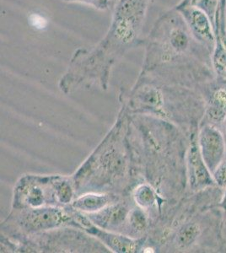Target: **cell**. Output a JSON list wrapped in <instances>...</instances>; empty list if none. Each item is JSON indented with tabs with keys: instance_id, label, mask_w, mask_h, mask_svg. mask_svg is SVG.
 <instances>
[{
	"instance_id": "obj_1",
	"label": "cell",
	"mask_w": 226,
	"mask_h": 253,
	"mask_svg": "<svg viewBox=\"0 0 226 253\" xmlns=\"http://www.w3.org/2000/svg\"><path fill=\"white\" fill-rule=\"evenodd\" d=\"M150 0H118L106 34L89 48L72 55L58 87L65 95L97 86L108 89L115 65L129 52L143 46V26Z\"/></svg>"
},
{
	"instance_id": "obj_2",
	"label": "cell",
	"mask_w": 226,
	"mask_h": 253,
	"mask_svg": "<svg viewBox=\"0 0 226 253\" xmlns=\"http://www.w3.org/2000/svg\"><path fill=\"white\" fill-rule=\"evenodd\" d=\"M140 75L180 85L200 71L213 69L212 53L195 40L174 7L156 19L143 41Z\"/></svg>"
},
{
	"instance_id": "obj_3",
	"label": "cell",
	"mask_w": 226,
	"mask_h": 253,
	"mask_svg": "<svg viewBox=\"0 0 226 253\" xmlns=\"http://www.w3.org/2000/svg\"><path fill=\"white\" fill-rule=\"evenodd\" d=\"M129 114L120 109L105 138L72 174L76 197L87 193L128 195L142 182L129 143Z\"/></svg>"
},
{
	"instance_id": "obj_4",
	"label": "cell",
	"mask_w": 226,
	"mask_h": 253,
	"mask_svg": "<svg viewBox=\"0 0 226 253\" xmlns=\"http://www.w3.org/2000/svg\"><path fill=\"white\" fill-rule=\"evenodd\" d=\"M9 239L14 243L15 253H111L86 230L69 226Z\"/></svg>"
},
{
	"instance_id": "obj_5",
	"label": "cell",
	"mask_w": 226,
	"mask_h": 253,
	"mask_svg": "<svg viewBox=\"0 0 226 253\" xmlns=\"http://www.w3.org/2000/svg\"><path fill=\"white\" fill-rule=\"evenodd\" d=\"M67 226L81 229L76 219V210L71 205L11 209L1 223V234L16 239Z\"/></svg>"
},
{
	"instance_id": "obj_6",
	"label": "cell",
	"mask_w": 226,
	"mask_h": 253,
	"mask_svg": "<svg viewBox=\"0 0 226 253\" xmlns=\"http://www.w3.org/2000/svg\"><path fill=\"white\" fill-rule=\"evenodd\" d=\"M57 175L25 174L16 181L13 190L11 209L58 206L56 181Z\"/></svg>"
},
{
	"instance_id": "obj_7",
	"label": "cell",
	"mask_w": 226,
	"mask_h": 253,
	"mask_svg": "<svg viewBox=\"0 0 226 253\" xmlns=\"http://www.w3.org/2000/svg\"><path fill=\"white\" fill-rule=\"evenodd\" d=\"M78 220L81 229L97 238L102 242L111 253H143L146 245L147 237L135 239L123 234L116 233L103 230L94 225L84 213H79Z\"/></svg>"
},
{
	"instance_id": "obj_8",
	"label": "cell",
	"mask_w": 226,
	"mask_h": 253,
	"mask_svg": "<svg viewBox=\"0 0 226 253\" xmlns=\"http://www.w3.org/2000/svg\"><path fill=\"white\" fill-rule=\"evenodd\" d=\"M135 204L130 194L123 195L100 211L85 215L100 229L124 235L130 211Z\"/></svg>"
},
{
	"instance_id": "obj_9",
	"label": "cell",
	"mask_w": 226,
	"mask_h": 253,
	"mask_svg": "<svg viewBox=\"0 0 226 253\" xmlns=\"http://www.w3.org/2000/svg\"><path fill=\"white\" fill-rule=\"evenodd\" d=\"M198 144L201 156L213 174L225 160L226 139L215 126L205 125L199 132Z\"/></svg>"
},
{
	"instance_id": "obj_10",
	"label": "cell",
	"mask_w": 226,
	"mask_h": 253,
	"mask_svg": "<svg viewBox=\"0 0 226 253\" xmlns=\"http://www.w3.org/2000/svg\"><path fill=\"white\" fill-rule=\"evenodd\" d=\"M174 8L183 17L195 40L213 53L215 46V34L209 16L203 11L192 7L174 6Z\"/></svg>"
},
{
	"instance_id": "obj_11",
	"label": "cell",
	"mask_w": 226,
	"mask_h": 253,
	"mask_svg": "<svg viewBox=\"0 0 226 253\" xmlns=\"http://www.w3.org/2000/svg\"><path fill=\"white\" fill-rule=\"evenodd\" d=\"M187 170L191 189L199 191L215 185V178L201 156L198 144L193 142L187 152Z\"/></svg>"
},
{
	"instance_id": "obj_12",
	"label": "cell",
	"mask_w": 226,
	"mask_h": 253,
	"mask_svg": "<svg viewBox=\"0 0 226 253\" xmlns=\"http://www.w3.org/2000/svg\"><path fill=\"white\" fill-rule=\"evenodd\" d=\"M123 195L111 193H87L78 195L72 203L75 210L84 214L95 213L118 201Z\"/></svg>"
},
{
	"instance_id": "obj_13",
	"label": "cell",
	"mask_w": 226,
	"mask_h": 253,
	"mask_svg": "<svg viewBox=\"0 0 226 253\" xmlns=\"http://www.w3.org/2000/svg\"><path fill=\"white\" fill-rule=\"evenodd\" d=\"M210 92L207 116L215 124H221L226 119V81L215 84Z\"/></svg>"
},
{
	"instance_id": "obj_14",
	"label": "cell",
	"mask_w": 226,
	"mask_h": 253,
	"mask_svg": "<svg viewBox=\"0 0 226 253\" xmlns=\"http://www.w3.org/2000/svg\"><path fill=\"white\" fill-rule=\"evenodd\" d=\"M201 230L199 225L196 223H186L178 229L174 236L175 248L178 250H186L192 247L198 236Z\"/></svg>"
},
{
	"instance_id": "obj_15",
	"label": "cell",
	"mask_w": 226,
	"mask_h": 253,
	"mask_svg": "<svg viewBox=\"0 0 226 253\" xmlns=\"http://www.w3.org/2000/svg\"><path fill=\"white\" fill-rule=\"evenodd\" d=\"M221 3V0H181L176 7H192L199 9L209 16L215 28Z\"/></svg>"
},
{
	"instance_id": "obj_16",
	"label": "cell",
	"mask_w": 226,
	"mask_h": 253,
	"mask_svg": "<svg viewBox=\"0 0 226 253\" xmlns=\"http://www.w3.org/2000/svg\"><path fill=\"white\" fill-rule=\"evenodd\" d=\"M62 1L65 3H80V4L93 8L99 11H106L111 7V0H62Z\"/></svg>"
},
{
	"instance_id": "obj_17",
	"label": "cell",
	"mask_w": 226,
	"mask_h": 253,
	"mask_svg": "<svg viewBox=\"0 0 226 253\" xmlns=\"http://www.w3.org/2000/svg\"><path fill=\"white\" fill-rule=\"evenodd\" d=\"M213 176L219 186L226 188V160H224L221 166L218 167L217 170L213 173Z\"/></svg>"
},
{
	"instance_id": "obj_18",
	"label": "cell",
	"mask_w": 226,
	"mask_h": 253,
	"mask_svg": "<svg viewBox=\"0 0 226 253\" xmlns=\"http://www.w3.org/2000/svg\"><path fill=\"white\" fill-rule=\"evenodd\" d=\"M221 206L225 211H226V191H225V193H224L222 200H221Z\"/></svg>"
},
{
	"instance_id": "obj_19",
	"label": "cell",
	"mask_w": 226,
	"mask_h": 253,
	"mask_svg": "<svg viewBox=\"0 0 226 253\" xmlns=\"http://www.w3.org/2000/svg\"><path fill=\"white\" fill-rule=\"evenodd\" d=\"M224 123H225V139H226V119Z\"/></svg>"
},
{
	"instance_id": "obj_20",
	"label": "cell",
	"mask_w": 226,
	"mask_h": 253,
	"mask_svg": "<svg viewBox=\"0 0 226 253\" xmlns=\"http://www.w3.org/2000/svg\"></svg>"
}]
</instances>
